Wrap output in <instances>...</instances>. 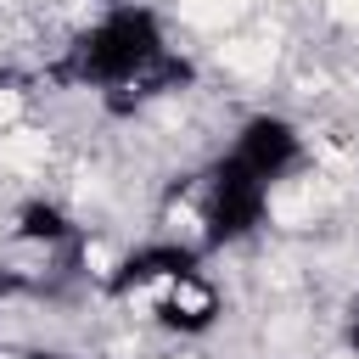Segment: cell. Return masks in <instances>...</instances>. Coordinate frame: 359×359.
<instances>
[{"instance_id": "1", "label": "cell", "mask_w": 359, "mask_h": 359, "mask_svg": "<svg viewBox=\"0 0 359 359\" xmlns=\"http://www.w3.org/2000/svg\"><path fill=\"white\" fill-rule=\"evenodd\" d=\"M45 79L67 84V90H95L112 112H135V107H151V101L185 90L196 79V67L168 45L163 17L151 6L118 0L84 34H73V45L45 67Z\"/></svg>"}, {"instance_id": "2", "label": "cell", "mask_w": 359, "mask_h": 359, "mask_svg": "<svg viewBox=\"0 0 359 359\" xmlns=\"http://www.w3.org/2000/svg\"><path fill=\"white\" fill-rule=\"evenodd\" d=\"M269 191L275 185H264L252 168H241L230 151H219L202 174V252L247 241L269 213Z\"/></svg>"}, {"instance_id": "3", "label": "cell", "mask_w": 359, "mask_h": 359, "mask_svg": "<svg viewBox=\"0 0 359 359\" xmlns=\"http://www.w3.org/2000/svg\"><path fill=\"white\" fill-rule=\"evenodd\" d=\"M230 157L241 168H252L264 185H280L303 163V129L280 112H252V118H241V129L230 140Z\"/></svg>"}, {"instance_id": "4", "label": "cell", "mask_w": 359, "mask_h": 359, "mask_svg": "<svg viewBox=\"0 0 359 359\" xmlns=\"http://www.w3.org/2000/svg\"><path fill=\"white\" fill-rule=\"evenodd\" d=\"M219 314H224L219 286H213L202 269H185V275H174V280L151 286V320H157L163 331L202 337V331H213V320H219Z\"/></svg>"}, {"instance_id": "5", "label": "cell", "mask_w": 359, "mask_h": 359, "mask_svg": "<svg viewBox=\"0 0 359 359\" xmlns=\"http://www.w3.org/2000/svg\"><path fill=\"white\" fill-rule=\"evenodd\" d=\"M185 269H202V247H185V241H146L135 252L118 258V269L107 275V292L112 297H135V292H151Z\"/></svg>"}, {"instance_id": "6", "label": "cell", "mask_w": 359, "mask_h": 359, "mask_svg": "<svg viewBox=\"0 0 359 359\" xmlns=\"http://www.w3.org/2000/svg\"><path fill=\"white\" fill-rule=\"evenodd\" d=\"M79 230H73V219L56 208V202H45V196H34V202H22L17 208V241H34V247H62V241H73Z\"/></svg>"}, {"instance_id": "7", "label": "cell", "mask_w": 359, "mask_h": 359, "mask_svg": "<svg viewBox=\"0 0 359 359\" xmlns=\"http://www.w3.org/2000/svg\"><path fill=\"white\" fill-rule=\"evenodd\" d=\"M342 342H348V353L359 359V297L348 303V314H342Z\"/></svg>"}, {"instance_id": "8", "label": "cell", "mask_w": 359, "mask_h": 359, "mask_svg": "<svg viewBox=\"0 0 359 359\" xmlns=\"http://www.w3.org/2000/svg\"><path fill=\"white\" fill-rule=\"evenodd\" d=\"M22 359H67V353H56V348H34V353H22Z\"/></svg>"}]
</instances>
